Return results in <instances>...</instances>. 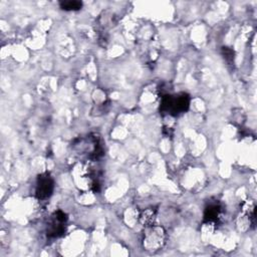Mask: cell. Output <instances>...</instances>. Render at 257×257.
Instances as JSON below:
<instances>
[{
  "instance_id": "6da1fadb",
  "label": "cell",
  "mask_w": 257,
  "mask_h": 257,
  "mask_svg": "<svg viewBox=\"0 0 257 257\" xmlns=\"http://www.w3.org/2000/svg\"><path fill=\"white\" fill-rule=\"evenodd\" d=\"M190 105V96L185 92L178 94H165L162 97L160 111L169 115H179L188 110Z\"/></svg>"
},
{
  "instance_id": "7a4b0ae2",
  "label": "cell",
  "mask_w": 257,
  "mask_h": 257,
  "mask_svg": "<svg viewBox=\"0 0 257 257\" xmlns=\"http://www.w3.org/2000/svg\"><path fill=\"white\" fill-rule=\"evenodd\" d=\"M67 222V215L61 211L57 210L55 211L48 222L47 225V237L49 238H58L62 236L65 232Z\"/></svg>"
},
{
  "instance_id": "3957f363",
  "label": "cell",
  "mask_w": 257,
  "mask_h": 257,
  "mask_svg": "<svg viewBox=\"0 0 257 257\" xmlns=\"http://www.w3.org/2000/svg\"><path fill=\"white\" fill-rule=\"evenodd\" d=\"M149 231L146 233L144 238V247L147 250H158L164 244L165 231L161 227H155L154 225L147 227Z\"/></svg>"
},
{
  "instance_id": "277c9868",
  "label": "cell",
  "mask_w": 257,
  "mask_h": 257,
  "mask_svg": "<svg viewBox=\"0 0 257 257\" xmlns=\"http://www.w3.org/2000/svg\"><path fill=\"white\" fill-rule=\"evenodd\" d=\"M54 190V182L48 173L38 175L35 186V196L38 200L48 199Z\"/></svg>"
},
{
  "instance_id": "5b68a950",
  "label": "cell",
  "mask_w": 257,
  "mask_h": 257,
  "mask_svg": "<svg viewBox=\"0 0 257 257\" xmlns=\"http://www.w3.org/2000/svg\"><path fill=\"white\" fill-rule=\"evenodd\" d=\"M223 206L215 201L213 203H209L205 210L203 215V222L206 224H218L222 217H223Z\"/></svg>"
},
{
  "instance_id": "8992f818",
  "label": "cell",
  "mask_w": 257,
  "mask_h": 257,
  "mask_svg": "<svg viewBox=\"0 0 257 257\" xmlns=\"http://www.w3.org/2000/svg\"><path fill=\"white\" fill-rule=\"evenodd\" d=\"M156 214H157V209L154 208V207H151V208H147L145 209L141 215H140V221L141 223L146 226V227H149V226H152L154 224V221L156 219Z\"/></svg>"
},
{
  "instance_id": "52a82bcc",
  "label": "cell",
  "mask_w": 257,
  "mask_h": 257,
  "mask_svg": "<svg viewBox=\"0 0 257 257\" xmlns=\"http://www.w3.org/2000/svg\"><path fill=\"white\" fill-rule=\"evenodd\" d=\"M60 5V8L62 10H65V11H76V10H79L81 9L82 7V2L80 1H76V0H69V1H61L59 3Z\"/></svg>"
}]
</instances>
